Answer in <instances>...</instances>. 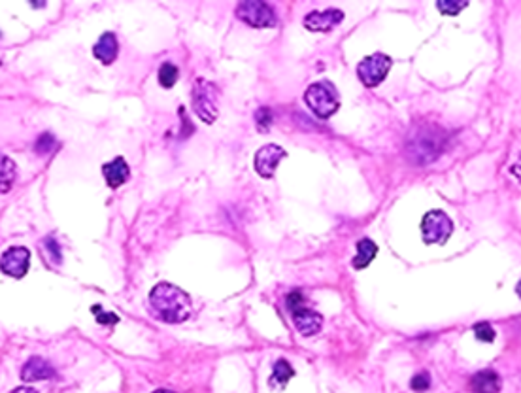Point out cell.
<instances>
[{
  "label": "cell",
  "instance_id": "ba28073f",
  "mask_svg": "<svg viewBox=\"0 0 521 393\" xmlns=\"http://www.w3.org/2000/svg\"><path fill=\"white\" fill-rule=\"evenodd\" d=\"M31 252L23 246H13L0 257V270L12 278H23L29 272Z\"/></svg>",
  "mask_w": 521,
  "mask_h": 393
},
{
  "label": "cell",
  "instance_id": "7a4b0ae2",
  "mask_svg": "<svg viewBox=\"0 0 521 393\" xmlns=\"http://www.w3.org/2000/svg\"><path fill=\"white\" fill-rule=\"evenodd\" d=\"M446 140H448V134L442 127L433 123L419 125L406 140V148H404L406 157L410 159V163L419 164V167L433 163L446 148Z\"/></svg>",
  "mask_w": 521,
  "mask_h": 393
},
{
  "label": "cell",
  "instance_id": "484cf974",
  "mask_svg": "<svg viewBox=\"0 0 521 393\" xmlns=\"http://www.w3.org/2000/svg\"><path fill=\"white\" fill-rule=\"evenodd\" d=\"M299 307H302V295H300V291H293V293L287 295V308L293 312L295 308Z\"/></svg>",
  "mask_w": 521,
  "mask_h": 393
},
{
  "label": "cell",
  "instance_id": "52a82bcc",
  "mask_svg": "<svg viewBox=\"0 0 521 393\" xmlns=\"http://www.w3.org/2000/svg\"><path fill=\"white\" fill-rule=\"evenodd\" d=\"M391 65H393L391 57H387L384 53H374V55H368L359 63L357 76L363 82V86L376 87L387 78Z\"/></svg>",
  "mask_w": 521,
  "mask_h": 393
},
{
  "label": "cell",
  "instance_id": "3957f363",
  "mask_svg": "<svg viewBox=\"0 0 521 393\" xmlns=\"http://www.w3.org/2000/svg\"><path fill=\"white\" fill-rule=\"evenodd\" d=\"M308 108L320 119L331 118L334 111L340 108V98L336 93V87L331 82H316L308 87L304 93Z\"/></svg>",
  "mask_w": 521,
  "mask_h": 393
},
{
  "label": "cell",
  "instance_id": "8fae6325",
  "mask_svg": "<svg viewBox=\"0 0 521 393\" xmlns=\"http://www.w3.org/2000/svg\"><path fill=\"white\" fill-rule=\"evenodd\" d=\"M293 325L302 337H313L323 328V318L316 310L306 307H299L293 310Z\"/></svg>",
  "mask_w": 521,
  "mask_h": 393
},
{
  "label": "cell",
  "instance_id": "9a60e30c",
  "mask_svg": "<svg viewBox=\"0 0 521 393\" xmlns=\"http://www.w3.org/2000/svg\"><path fill=\"white\" fill-rule=\"evenodd\" d=\"M470 387L474 393H499L501 392V378L495 371L485 369V371H480L472 376Z\"/></svg>",
  "mask_w": 521,
  "mask_h": 393
},
{
  "label": "cell",
  "instance_id": "ffe728a7",
  "mask_svg": "<svg viewBox=\"0 0 521 393\" xmlns=\"http://www.w3.org/2000/svg\"><path fill=\"white\" fill-rule=\"evenodd\" d=\"M55 146H57V140L53 137L52 132H44V134H40V138L36 140V144H34V151L38 153V155H47V153H52L55 150Z\"/></svg>",
  "mask_w": 521,
  "mask_h": 393
},
{
  "label": "cell",
  "instance_id": "277c9868",
  "mask_svg": "<svg viewBox=\"0 0 521 393\" xmlns=\"http://www.w3.org/2000/svg\"><path fill=\"white\" fill-rule=\"evenodd\" d=\"M217 100H219V91L215 84L208 79H196L191 91V102L195 114L204 123L212 125L217 118Z\"/></svg>",
  "mask_w": 521,
  "mask_h": 393
},
{
  "label": "cell",
  "instance_id": "2e32d148",
  "mask_svg": "<svg viewBox=\"0 0 521 393\" xmlns=\"http://www.w3.org/2000/svg\"><path fill=\"white\" fill-rule=\"evenodd\" d=\"M376 256H378V246L371 238H361L357 242V256L353 257V267L366 269Z\"/></svg>",
  "mask_w": 521,
  "mask_h": 393
},
{
  "label": "cell",
  "instance_id": "d6986e66",
  "mask_svg": "<svg viewBox=\"0 0 521 393\" xmlns=\"http://www.w3.org/2000/svg\"><path fill=\"white\" fill-rule=\"evenodd\" d=\"M178 76H180L178 68L174 65H170V63H164V65H161V68H159V84H161L164 89H170V87L176 86Z\"/></svg>",
  "mask_w": 521,
  "mask_h": 393
},
{
  "label": "cell",
  "instance_id": "5b68a950",
  "mask_svg": "<svg viewBox=\"0 0 521 393\" xmlns=\"http://www.w3.org/2000/svg\"><path fill=\"white\" fill-rule=\"evenodd\" d=\"M453 233V222L442 210H430L421 219L425 244H444Z\"/></svg>",
  "mask_w": 521,
  "mask_h": 393
},
{
  "label": "cell",
  "instance_id": "cb8c5ba5",
  "mask_svg": "<svg viewBox=\"0 0 521 393\" xmlns=\"http://www.w3.org/2000/svg\"><path fill=\"white\" fill-rule=\"evenodd\" d=\"M410 386H412V390H416L417 393L427 392V390H429V387H430V376L427 373L416 374V376L412 378Z\"/></svg>",
  "mask_w": 521,
  "mask_h": 393
},
{
  "label": "cell",
  "instance_id": "e0dca14e",
  "mask_svg": "<svg viewBox=\"0 0 521 393\" xmlns=\"http://www.w3.org/2000/svg\"><path fill=\"white\" fill-rule=\"evenodd\" d=\"M17 171H15V163L12 159L0 153V193H8L15 184Z\"/></svg>",
  "mask_w": 521,
  "mask_h": 393
},
{
  "label": "cell",
  "instance_id": "f546056e",
  "mask_svg": "<svg viewBox=\"0 0 521 393\" xmlns=\"http://www.w3.org/2000/svg\"><path fill=\"white\" fill-rule=\"evenodd\" d=\"M155 393H174V392H169V390H159V392H155Z\"/></svg>",
  "mask_w": 521,
  "mask_h": 393
},
{
  "label": "cell",
  "instance_id": "4fadbf2b",
  "mask_svg": "<svg viewBox=\"0 0 521 393\" xmlns=\"http://www.w3.org/2000/svg\"><path fill=\"white\" fill-rule=\"evenodd\" d=\"M119 52V44L118 38H116V34L114 33H104L98 42L93 47V55L97 57L100 63H104V65H111L116 57H118Z\"/></svg>",
  "mask_w": 521,
  "mask_h": 393
},
{
  "label": "cell",
  "instance_id": "5bb4252c",
  "mask_svg": "<svg viewBox=\"0 0 521 393\" xmlns=\"http://www.w3.org/2000/svg\"><path fill=\"white\" fill-rule=\"evenodd\" d=\"M102 174H104L106 182H108L111 190H116V187L123 185L129 180V164L123 157H116L114 161L102 167Z\"/></svg>",
  "mask_w": 521,
  "mask_h": 393
},
{
  "label": "cell",
  "instance_id": "603a6c76",
  "mask_svg": "<svg viewBox=\"0 0 521 393\" xmlns=\"http://www.w3.org/2000/svg\"><path fill=\"white\" fill-rule=\"evenodd\" d=\"M472 331H474L478 341H482V342L495 341V329L491 328L488 321H480V323H476L474 328H472Z\"/></svg>",
  "mask_w": 521,
  "mask_h": 393
},
{
  "label": "cell",
  "instance_id": "7c38bea8",
  "mask_svg": "<svg viewBox=\"0 0 521 393\" xmlns=\"http://www.w3.org/2000/svg\"><path fill=\"white\" fill-rule=\"evenodd\" d=\"M21 378L25 382L52 380V378H55V369L52 363H47L42 357H31L21 369Z\"/></svg>",
  "mask_w": 521,
  "mask_h": 393
},
{
  "label": "cell",
  "instance_id": "7402d4cb",
  "mask_svg": "<svg viewBox=\"0 0 521 393\" xmlns=\"http://www.w3.org/2000/svg\"><path fill=\"white\" fill-rule=\"evenodd\" d=\"M469 6V2H457V0H440V2H437V8H438V12L444 13V15H457V13L461 12L462 8H467Z\"/></svg>",
  "mask_w": 521,
  "mask_h": 393
},
{
  "label": "cell",
  "instance_id": "4316f807",
  "mask_svg": "<svg viewBox=\"0 0 521 393\" xmlns=\"http://www.w3.org/2000/svg\"><path fill=\"white\" fill-rule=\"evenodd\" d=\"M46 246H47V248H49V249H52L53 259H55V261H61V249H59V246H57V244L53 242L52 238H47V240H46Z\"/></svg>",
  "mask_w": 521,
  "mask_h": 393
},
{
  "label": "cell",
  "instance_id": "f1b7e54d",
  "mask_svg": "<svg viewBox=\"0 0 521 393\" xmlns=\"http://www.w3.org/2000/svg\"><path fill=\"white\" fill-rule=\"evenodd\" d=\"M515 291H518V295H520V297H521V280H520V282H518V288H515Z\"/></svg>",
  "mask_w": 521,
  "mask_h": 393
},
{
  "label": "cell",
  "instance_id": "83f0119b",
  "mask_svg": "<svg viewBox=\"0 0 521 393\" xmlns=\"http://www.w3.org/2000/svg\"><path fill=\"white\" fill-rule=\"evenodd\" d=\"M12 393H38V392H34L33 387H25V386H21V387H15Z\"/></svg>",
  "mask_w": 521,
  "mask_h": 393
},
{
  "label": "cell",
  "instance_id": "8992f818",
  "mask_svg": "<svg viewBox=\"0 0 521 393\" xmlns=\"http://www.w3.org/2000/svg\"><path fill=\"white\" fill-rule=\"evenodd\" d=\"M236 15L238 20L248 23L255 29H268L276 25V13L267 2L260 0H244L236 6Z\"/></svg>",
  "mask_w": 521,
  "mask_h": 393
},
{
  "label": "cell",
  "instance_id": "30bf717a",
  "mask_svg": "<svg viewBox=\"0 0 521 393\" xmlns=\"http://www.w3.org/2000/svg\"><path fill=\"white\" fill-rule=\"evenodd\" d=\"M344 20V13L340 10H325V12H312L304 17V26L312 33H331L332 29L340 25Z\"/></svg>",
  "mask_w": 521,
  "mask_h": 393
},
{
  "label": "cell",
  "instance_id": "ac0fdd59",
  "mask_svg": "<svg viewBox=\"0 0 521 393\" xmlns=\"http://www.w3.org/2000/svg\"><path fill=\"white\" fill-rule=\"evenodd\" d=\"M295 376L293 367L287 363L286 360H278L274 363V371H272V384L274 386H286L287 382L291 380Z\"/></svg>",
  "mask_w": 521,
  "mask_h": 393
},
{
  "label": "cell",
  "instance_id": "6da1fadb",
  "mask_svg": "<svg viewBox=\"0 0 521 393\" xmlns=\"http://www.w3.org/2000/svg\"><path fill=\"white\" fill-rule=\"evenodd\" d=\"M150 305L159 318L166 323H182L193 314L191 297L172 284H157L150 293Z\"/></svg>",
  "mask_w": 521,
  "mask_h": 393
},
{
  "label": "cell",
  "instance_id": "9c48e42d",
  "mask_svg": "<svg viewBox=\"0 0 521 393\" xmlns=\"http://www.w3.org/2000/svg\"><path fill=\"white\" fill-rule=\"evenodd\" d=\"M287 155V151L283 148L276 144H267L263 146L257 153H255V171L257 174L263 178H272L276 169H278V164L280 161Z\"/></svg>",
  "mask_w": 521,
  "mask_h": 393
},
{
  "label": "cell",
  "instance_id": "44dd1931",
  "mask_svg": "<svg viewBox=\"0 0 521 393\" xmlns=\"http://www.w3.org/2000/svg\"><path fill=\"white\" fill-rule=\"evenodd\" d=\"M255 125L260 132H267L272 125V110L268 106H260L259 110L255 111Z\"/></svg>",
  "mask_w": 521,
  "mask_h": 393
},
{
  "label": "cell",
  "instance_id": "d4e9b609",
  "mask_svg": "<svg viewBox=\"0 0 521 393\" xmlns=\"http://www.w3.org/2000/svg\"><path fill=\"white\" fill-rule=\"evenodd\" d=\"M93 312L97 314V321L98 323H110V325H114V323H118L119 321V316L118 314H111V312H100V307H93Z\"/></svg>",
  "mask_w": 521,
  "mask_h": 393
}]
</instances>
